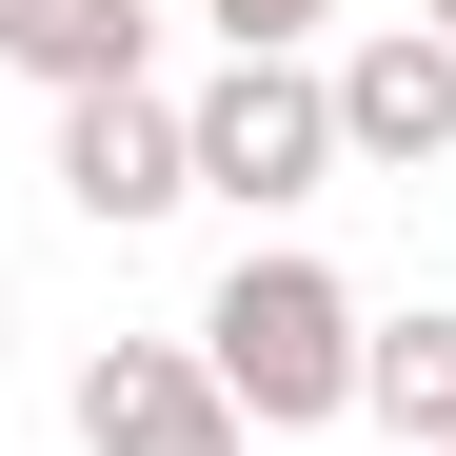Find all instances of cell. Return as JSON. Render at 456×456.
<instances>
[{
    "label": "cell",
    "instance_id": "cell-5",
    "mask_svg": "<svg viewBox=\"0 0 456 456\" xmlns=\"http://www.w3.org/2000/svg\"><path fill=\"white\" fill-rule=\"evenodd\" d=\"M60 199L100 218V239H139V218H179V100L159 80H119V100H60Z\"/></svg>",
    "mask_w": 456,
    "mask_h": 456
},
{
    "label": "cell",
    "instance_id": "cell-3",
    "mask_svg": "<svg viewBox=\"0 0 456 456\" xmlns=\"http://www.w3.org/2000/svg\"><path fill=\"white\" fill-rule=\"evenodd\" d=\"M80 456H258V436L218 417L199 338H100L80 357Z\"/></svg>",
    "mask_w": 456,
    "mask_h": 456
},
{
    "label": "cell",
    "instance_id": "cell-2",
    "mask_svg": "<svg viewBox=\"0 0 456 456\" xmlns=\"http://www.w3.org/2000/svg\"><path fill=\"white\" fill-rule=\"evenodd\" d=\"M179 179L239 199V218H297V199L338 179V100H318V60H218V80H179Z\"/></svg>",
    "mask_w": 456,
    "mask_h": 456
},
{
    "label": "cell",
    "instance_id": "cell-4",
    "mask_svg": "<svg viewBox=\"0 0 456 456\" xmlns=\"http://www.w3.org/2000/svg\"><path fill=\"white\" fill-rule=\"evenodd\" d=\"M318 100H338V159H377V179L456 159V40H417V20H377L357 60H318Z\"/></svg>",
    "mask_w": 456,
    "mask_h": 456
},
{
    "label": "cell",
    "instance_id": "cell-7",
    "mask_svg": "<svg viewBox=\"0 0 456 456\" xmlns=\"http://www.w3.org/2000/svg\"><path fill=\"white\" fill-rule=\"evenodd\" d=\"M357 417L397 436V456H456V297H417V318L357 338Z\"/></svg>",
    "mask_w": 456,
    "mask_h": 456
},
{
    "label": "cell",
    "instance_id": "cell-6",
    "mask_svg": "<svg viewBox=\"0 0 456 456\" xmlns=\"http://www.w3.org/2000/svg\"><path fill=\"white\" fill-rule=\"evenodd\" d=\"M0 80H40V100L159 80V0H0Z\"/></svg>",
    "mask_w": 456,
    "mask_h": 456
},
{
    "label": "cell",
    "instance_id": "cell-9",
    "mask_svg": "<svg viewBox=\"0 0 456 456\" xmlns=\"http://www.w3.org/2000/svg\"><path fill=\"white\" fill-rule=\"evenodd\" d=\"M417 40H456V0H417Z\"/></svg>",
    "mask_w": 456,
    "mask_h": 456
},
{
    "label": "cell",
    "instance_id": "cell-1",
    "mask_svg": "<svg viewBox=\"0 0 456 456\" xmlns=\"http://www.w3.org/2000/svg\"><path fill=\"white\" fill-rule=\"evenodd\" d=\"M357 278L338 258H297V239H239V278L199 297V377H218V417L239 436H338L357 417Z\"/></svg>",
    "mask_w": 456,
    "mask_h": 456
},
{
    "label": "cell",
    "instance_id": "cell-8",
    "mask_svg": "<svg viewBox=\"0 0 456 456\" xmlns=\"http://www.w3.org/2000/svg\"><path fill=\"white\" fill-rule=\"evenodd\" d=\"M199 20H218V60H318L338 0H199Z\"/></svg>",
    "mask_w": 456,
    "mask_h": 456
}]
</instances>
